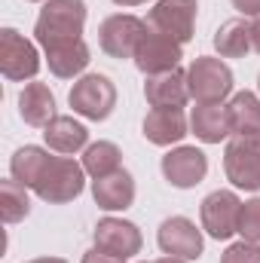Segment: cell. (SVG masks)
I'll use <instances>...</instances> for the list:
<instances>
[{"mask_svg":"<svg viewBox=\"0 0 260 263\" xmlns=\"http://www.w3.org/2000/svg\"><path fill=\"white\" fill-rule=\"evenodd\" d=\"M83 28H86V3L83 0H46V6L37 15L34 37L46 49V46L65 43V40H80Z\"/></svg>","mask_w":260,"mask_h":263,"instance_id":"1","label":"cell"},{"mask_svg":"<svg viewBox=\"0 0 260 263\" xmlns=\"http://www.w3.org/2000/svg\"><path fill=\"white\" fill-rule=\"evenodd\" d=\"M86 187V168L83 162L70 159V156H52L49 165L43 168L40 181L34 184V193L49 202V205H65L83 193Z\"/></svg>","mask_w":260,"mask_h":263,"instance_id":"2","label":"cell"},{"mask_svg":"<svg viewBox=\"0 0 260 263\" xmlns=\"http://www.w3.org/2000/svg\"><path fill=\"white\" fill-rule=\"evenodd\" d=\"M224 172L236 190H260V135H233L224 150Z\"/></svg>","mask_w":260,"mask_h":263,"instance_id":"3","label":"cell"},{"mask_svg":"<svg viewBox=\"0 0 260 263\" xmlns=\"http://www.w3.org/2000/svg\"><path fill=\"white\" fill-rule=\"evenodd\" d=\"M67 101H70L73 114H80V117H86L92 123H101L117 107V86L104 73H86V77H80L73 83Z\"/></svg>","mask_w":260,"mask_h":263,"instance_id":"4","label":"cell"},{"mask_svg":"<svg viewBox=\"0 0 260 263\" xmlns=\"http://www.w3.org/2000/svg\"><path fill=\"white\" fill-rule=\"evenodd\" d=\"M187 86H190V98H196V104H224V98L233 92V70L220 59L199 55L187 67Z\"/></svg>","mask_w":260,"mask_h":263,"instance_id":"5","label":"cell"},{"mask_svg":"<svg viewBox=\"0 0 260 263\" xmlns=\"http://www.w3.org/2000/svg\"><path fill=\"white\" fill-rule=\"evenodd\" d=\"M196 12H199L196 0H156L153 9L147 12V28L159 31V34H165L184 46L193 40Z\"/></svg>","mask_w":260,"mask_h":263,"instance_id":"6","label":"cell"},{"mask_svg":"<svg viewBox=\"0 0 260 263\" xmlns=\"http://www.w3.org/2000/svg\"><path fill=\"white\" fill-rule=\"evenodd\" d=\"M0 70L6 80L12 83H25V80H34L37 70H40V55H37V46L22 37L15 28H3L0 31Z\"/></svg>","mask_w":260,"mask_h":263,"instance_id":"7","label":"cell"},{"mask_svg":"<svg viewBox=\"0 0 260 263\" xmlns=\"http://www.w3.org/2000/svg\"><path fill=\"white\" fill-rule=\"evenodd\" d=\"M144 31H147V22H141L138 15H129V12H117L101 22L98 43L110 59H135V49Z\"/></svg>","mask_w":260,"mask_h":263,"instance_id":"8","label":"cell"},{"mask_svg":"<svg viewBox=\"0 0 260 263\" xmlns=\"http://www.w3.org/2000/svg\"><path fill=\"white\" fill-rule=\"evenodd\" d=\"M184 59V46L159 31H144L138 49H135V67L144 73V77H156V73H165V70H175Z\"/></svg>","mask_w":260,"mask_h":263,"instance_id":"9","label":"cell"},{"mask_svg":"<svg viewBox=\"0 0 260 263\" xmlns=\"http://www.w3.org/2000/svg\"><path fill=\"white\" fill-rule=\"evenodd\" d=\"M239 211H242V202L233 190H214L202 199V208H199L202 230L211 239L224 242L233 233H239Z\"/></svg>","mask_w":260,"mask_h":263,"instance_id":"10","label":"cell"},{"mask_svg":"<svg viewBox=\"0 0 260 263\" xmlns=\"http://www.w3.org/2000/svg\"><path fill=\"white\" fill-rule=\"evenodd\" d=\"M205 175H208V156L199 147H175L162 156V178L178 190H190L202 184Z\"/></svg>","mask_w":260,"mask_h":263,"instance_id":"11","label":"cell"},{"mask_svg":"<svg viewBox=\"0 0 260 263\" xmlns=\"http://www.w3.org/2000/svg\"><path fill=\"white\" fill-rule=\"evenodd\" d=\"M156 242L162 248V254L181 257V260H199L202 257V233L196 230V223L190 217H169L162 220Z\"/></svg>","mask_w":260,"mask_h":263,"instance_id":"12","label":"cell"},{"mask_svg":"<svg viewBox=\"0 0 260 263\" xmlns=\"http://www.w3.org/2000/svg\"><path fill=\"white\" fill-rule=\"evenodd\" d=\"M141 242H144L141 230L132 220H123V217H104L95 227V248L107 251L114 257H123V260L135 257L141 251Z\"/></svg>","mask_w":260,"mask_h":263,"instance_id":"13","label":"cell"},{"mask_svg":"<svg viewBox=\"0 0 260 263\" xmlns=\"http://www.w3.org/2000/svg\"><path fill=\"white\" fill-rule=\"evenodd\" d=\"M144 98L150 107H184L190 98V86H187V70L175 67L156 77H147L144 83Z\"/></svg>","mask_w":260,"mask_h":263,"instance_id":"14","label":"cell"},{"mask_svg":"<svg viewBox=\"0 0 260 263\" xmlns=\"http://www.w3.org/2000/svg\"><path fill=\"white\" fill-rule=\"evenodd\" d=\"M187 129H190V123L181 107H153L144 117V138L156 147H172V144L184 141Z\"/></svg>","mask_w":260,"mask_h":263,"instance_id":"15","label":"cell"},{"mask_svg":"<svg viewBox=\"0 0 260 263\" xmlns=\"http://www.w3.org/2000/svg\"><path fill=\"white\" fill-rule=\"evenodd\" d=\"M190 129L202 144H220L233 138V120L227 104H196L190 114Z\"/></svg>","mask_w":260,"mask_h":263,"instance_id":"16","label":"cell"},{"mask_svg":"<svg viewBox=\"0 0 260 263\" xmlns=\"http://www.w3.org/2000/svg\"><path fill=\"white\" fill-rule=\"evenodd\" d=\"M18 117L34 129H46L59 117L55 114V95L49 92L46 83H28L18 92Z\"/></svg>","mask_w":260,"mask_h":263,"instance_id":"17","label":"cell"},{"mask_svg":"<svg viewBox=\"0 0 260 263\" xmlns=\"http://www.w3.org/2000/svg\"><path fill=\"white\" fill-rule=\"evenodd\" d=\"M92 199L104 211H126L135 202V178L126 168H120L107 178H98V181H92Z\"/></svg>","mask_w":260,"mask_h":263,"instance_id":"18","label":"cell"},{"mask_svg":"<svg viewBox=\"0 0 260 263\" xmlns=\"http://www.w3.org/2000/svg\"><path fill=\"white\" fill-rule=\"evenodd\" d=\"M46 52V65L49 70L55 73V77H62V80H73V77H80L86 67H89V46L83 43V37L80 40H65V43H55V46H46L43 49Z\"/></svg>","mask_w":260,"mask_h":263,"instance_id":"19","label":"cell"},{"mask_svg":"<svg viewBox=\"0 0 260 263\" xmlns=\"http://www.w3.org/2000/svg\"><path fill=\"white\" fill-rule=\"evenodd\" d=\"M43 141H46L49 150H55L62 156H70V153L89 147V129L83 123H77L73 117H55L43 129Z\"/></svg>","mask_w":260,"mask_h":263,"instance_id":"20","label":"cell"},{"mask_svg":"<svg viewBox=\"0 0 260 263\" xmlns=\"http://www.w3.org/2000/svg\"><path fill=\"white\" fill-rule=\"evenodd\" d=\"M214 49L220 52V59H245L254 49L251 46V25L245 18L224 22L214 34Z\"/></svg>","mask_w":260,"mask_h":263,"instance_id":"21","label":"cell"},{"mask_svg":"<svg viewBox=\"0 0 260 263\" xmlns=\"http://www.w3.org/2000/svg\"><path fill=\"white\" fill-rule=\"evenodd\" d=\"M49 159H52L49 150L28 144V147H18V150L12 153L9 172H12V178H15L18 184H25L28 190H34V184L40 181V175H43V168L49 165Z\"/></svg>","mask_w":260,"mask_h":263,"instance_id":"22","label":"cell"},{"mask_svg":"<svg viewBox=\"0 0 260 263\" xmlns=\"http://www.w3.org/2000/svg\"><path fill=\"white\" fill-rule=\"evenodd\" d=\"M83 168L86 175H92L95 181L98 178H107L114 172L123 168V150L114 144V141H98V144H89L83 150Z\"/></svg>","mask_w":260,"mask_h":263,"instance_id":"23","label":"cell"},{"mask_svg":"<svg viewBox=\"0 0 260 263\" xmlns=\"http://www.w3.org/2000/svg\"><path fill=\"white\" fill-rule=\"evenodd\" d=\"M227 107L233 120V135H260V95L236 92Z\"/></svg>","mask_w":260,"mask_h":263,"instance_id":"24","label":"cell"},{"mask_svg":"<svg viewBox=\"0 0 260 263\" xmlns=\"http://www.w3.org/2000/svg\"><path fill=\"white\" fill-rule=\"evenodd\" d=\"M28 211H31L28 187L18 184L15 178L3 181L0 184V217H3V223H18L28 217Z\"/></svg>","mask_w":260,"mask_h":263,"instance_id":"25","label":"cell"},{"mask_svg":"<svg viewBox=\"0 0 260 263\" xmlns=\"http://www.w3.org/2000/svg\"><path fill=\"white\" fill-rule=\"evenodd\" d=\"M239 236L245 242H260V199L242 202V211H239Z\"/></svg>","mask_w":260,"mask_h":263,"instance_id":"26","label":"cell"},{"mask_svg":"<svg viewBox=\"0 0 260 263\" xmlns=\"http://www.w3.org/2000/svg\"><path fill=\"white\" fill-rule=\"evenodd\" d=\"M220 263H260V242H236L230 245L224 254H220Z\"/></svg>","mask_w":260,"mask_h":263,"instance_id":"27","label":"cell"},{"mask_svg":"<svg viewBox=\"0 0 260 263\" xmlns=\"http://www.w3.org/2000/svg\"><path fill=\"white\" fill-rule=\"evenodd\" d=\"M83 263H126V260H123V257H114V254H107V251L92 248V251L83 254Z\"/></svg>","mask_w":260,"mask_h":263,"instance_id":"28","label":"cell"},{"mask_svg":"<svg viewBox=\"0 0 260 263\" xmlns=\"http://www.w3.org/2000/svg\"><path fill=\"white\" fill-rule=\"evenodd\" d=\"M230 3H233L242 15H254V18L260 15V0H230Z\"/></svg>","mask_w":260,"mask_h":263,"instance_id":"29","label":"cell"},{"mask_svg":"<svg viewBox=\"0 0 260 263\" xmlns=\"http://www.w3.org/2000/svg\"><path fill=\"white\" fill-rule=\"evenodd\" d=\"M251 46H254V52L260 55V15L251 22Z\"/></svg>","mask_w":260,"mask_h":263,"instance_id":"30","label":"cell"},{"mask_svg":"<svg viewBox=\"0 0 260 263\" xmlns=\"http://www.w3.org/2000/svg\"><path fill=\"white\" fill-rule=\"evenodd\" d=\"M28 263H67L62 257H37V260H28Z\"/></svg>","mask_w":260,"mask_h":263,"instance_id":"31","label":"cell"},{"mask_svg":"<svg viewBox=\"0 0 260 263\" xmlns=\"http://www.w3.org/2000/svg\"><path fill=\"white\" fill-rule=\"evenodd\" d=\"M117 6H138V3H147V0H114Z\"/></svg>","mask_w":260,"mask_h":263,"instance_id":"32","label":"cell"},{"mask_svg":"<svg viewBox=\"0 0 260 263\" xmlns=\"http://www.w3.org/2000/svg\"><path fill=\"white\" fill-rule=\"evenodd\" d=\"M156 263H187V260H181V257H172V254H165V257H159Z\"/></svg>","mask_w":260,"mask_h":263,"instance_id":"33","label":"cell"},{"mask_svg":"<svg viewBox=\"0 0 260 263\" xmlns=\"http://www.w3.org/2000/svg\"><path fill=\"white\" fill-rule=\"evenodd\" d=\"M257 89H260V77H257Z\"/></svg>","mask_w":260,"mask_h":263,"instance_id":"34","label":"cell"},{"mask_svg":"<svg viewBox=\"0 0 260 263\" xmlns=\"http://www.w3.org/2000/svg\"><path fill=\"white\" fill-rule=\"evenodd\" d=\"M31 3H40V0H31Z\"/></svg>","mask_w":260,"mask_h":263,"instance_id":"35","label":"cell"}]
</instances>
